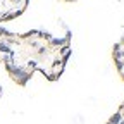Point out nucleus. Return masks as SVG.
Listing matches in <instances>:
<instances>
[{
    "label": "nucleus",
    "instance_id": "nucleus-1",
    "mask_svg": "<svg viewBox=\"0 0 124 124\" xmlns=\"http://www.w3.org/2000/svg\"><path fill=\"white\" fill-rule=\"evenodd\" d=\"M72 33L54 38L45 31H28L24 35L12 33L7 57L4 60L10 79L24 86L35 71H40L48 81H57L71 57Z\"/></svg>",
    "mask_w": 124,
    "mask_h": 124
},
{
    "label": "nucleus",
    "instance_id": "nucleus-2",
    "mask_svg": "<svg viewBox=\"0 0 124 124\" xmlns=\"http://www.w3.org/2000/svg\"><path fill=\"white\" fill-rule=\"evenodd\" d=\"M29 0H0V23L16 19L26 10Z\"/></svg>",
    "mask_w": 124,
    "mask_h": 124
},
{
    "label": "nucleus",
    "instance_id": "nucleus-3",
    "mask_svg": "<svg viewBox=\"0 0 124 124\" xmlns=\"http://www.w3.org/2000/svg\"><path fill=\"white\" fill-rule=\"evenodd\" d=\"M112 57H114V62H116V67L121 74V78L124 79V40L116 43L114 50H112Z\"/></svg>",
    "mask_w": 124,
    "mask_h": 124
},
{
    "label": "nucleus",
    "instance_id": "nucleus-4",
    "mask_svg": "<svg viewBox=\"0 0 124 124\" xmlns=\"http://www.w3.org/2000/svg\"><path fill=\"white\" fill-rule=\"evenodd\" d=\"M12 33L7 29L0 28V64H4V60L7 57V50H9V43H10Z\"/></svg>",
    "mask_w": 124,
    "mask_h": 124
},
{
    "label": "nucleus",
    "instance_id": "nucleus-5",
    "mask_svg": "<svg viewBox=\"0 0 124 124\" xmlns=\"http://www.w3.org/2000/svg\"><path fill=\"white\" fill-rule=\"evenodd\" d=\"M64 2H76V0H64Z\"/></svg>",
    "mask_w": 124,
    "mask_h": 124
}]
</instances>
